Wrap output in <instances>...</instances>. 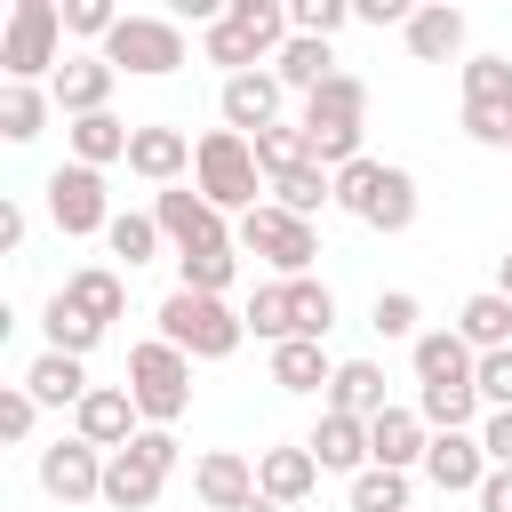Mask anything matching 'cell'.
Wrapping results in <instances>:
<instances>
[{"instance_id":"17","label":"cell","mask_w":512,"mask_h":512,"mask_svg":"<svg viewBox=\"0 0 512 512\" xmlns=\"http://www.w3.org/2000/svg\"><path fill=\"white\" fill-rule=\"evenodd\" d=\"M424 448H432V424H424V408H384V416H368V456L376 464H392V472H416L424 464Z\"/></svg>"},{"instance_id":"51","label":"cell","mask_w":512,"mask_h":512,"mask_svg":"<svg viewBox=\"0 0 512 512\" xmlns=\"http://www.w3.org/2000/svg\"><path fill=\"white\" fill-rule=\"evenodd\" d=\"M480 512H512V464H496L488 480H480V496H472Z\"/></svg>"},{"instance_id":"14","label":"cell","mask_w":512,"mask_h":512,"mask_svg":"<svg viewBox=\"0 0 512 512\" xmlns=\"http://www.w3.org/2000/svg\"><path fill=\"white\" fill-rule=\"evenodd\" d=\"M72 432H80V440H96V448L112 456V448H128V440L144 432V408H136V392H128V384H96V392L72 408Z\"/></svg>"},{"instance_id":"34","label":"cell","mask_w":512,"mask_h":512,"mask_svg":"<svg viewBox=\"0 0 512 512\" xmlns=\"http://www.w3.org/2000/svg\"><path fill=\"white\" fill-rule=\"evenodd\" d=\"M40 336H48V352H80V360H88V352L104 344V320H88V312L56 288V296H48V312H40Z\"/></svg>"},{"instance_id":"36","label":"cell","mask_w":512,"mask_h":512,"mask_svg":"<svg viewBox=\"0 0 512 512\" xmlns=\"http://www.w3.org/2000/svg\"><path fill=\"white\" fill-rule=\"evenodd\" d=\"M272 200H280L288 216H320V208L336 200V168H320V160H304V168H288V176H272Z\"/></svg>"},{"instance_id":"15","label":"cell","mask_w":512,"mask_h":512,"mask_svg":"<svg viewBox=\"0 0 512 512\" xmlns=\"http://www.w3.org/2000/svg\"><path fill=\"white\" fill-rule=\"evenodd\" d=\"M184 168H192V136L168 128V120H136V136H128V176H144V184L160 192V184H184Z\"/></svg>"},{"instance_id":"18","label":"cell","mask_w":512,"mask_h":512,"mask_svg":"<svg viewBox=\"0 0 512 512\" xmlns=\"http://www.w3.org/2000/svg\"><path fill=\"white\" fill-rule=\"evenodd\" d=\"M304 448L320 456V472H368V416H344V408H320V424L304 432Z\"/></svg>"},{"instance_id":"54","label":"cell","mask_w":512,"mask_h":512,"mask_svg":"<svg viewBox=\"0 0 512 512\" xmlns=\"http://www.w3.org/2000/svg\"><path fill=\"white\" fill-rule=\"evenodd\" d=\"M232 512H288V504H272V496L256 488V496H248V504H232Z\"/></svg>"},{"instance_id":"22","label":"cell","mask_w":512,"mask_h":512,"mask_svg":"<svg viewBox=\"0 0 512 512\" xmlns=\"http://www.w3.org/2000/svg\"><path fill=\"white\" fill-rule=\"evenodd\" d=\"M16 384H24V392H32L40 408H80V400L96 392V384H88V360H80V352H40V360H32V368H24Z\"/></svg>"},{"instance_id":"24","label":"cell","mask_w":512,"mask_h":512,"mask_svg":"<svg viewBox=\"0 0 512 512\" xmlns=\"http://www.w3.org/2000/svg\"><path fill=\"white\" fill-rule=\"evenodd\" d=\"M272 72H280V88L312 96V88H328L344 64H336V40H320V32H288V48L272 56Z\"/></svg>"},{"instance_id":"9","label":"cell","mask_w":512,"mask_h":512,"mask_svg":"<svg viewBox=\"0 0 512 512\" xmlns=\"http://www.w3.org/2000/svg\"><path fill=\"white\" fill-rule=\"evenodd\" d=\"M48 224L64 232V240H88V232H104L120 208H112V192H104V168H88V160H64L48 184Z\"/></svg>"},{"instance_id":"23","label":"cell","mask_w":512,"mask_h":512,"mask_svg":"<svg viewBox=\"0 0 512 512\" xmlns=\"http://www.w3.org/2000/svg\"><path fill=\"white\" fill-rule=\"evenodd\" d=\"M256 488H264L272 504H304V496L320 488V456H312L304 440H288V448H264V456H256Z\"/></svg>"},{"instance_id":"11","label":"cell","mask_w":512,"mask_h":512,"mask_svg":"<svg viewBox=\"0 0 512 512\" xmlns=\"http://www.w3.org/2000/svg\"><path fill=\"white\" fill-rule=\"evenodd\" d=\"M152 216H160V232H168V248H176V256L232 240V232H224V208H216L200 184H160V192H152Z\"/></svg>"},{"instance_id":"2","label":"cell","mask_w":512,"mask_h":512,"mask_svg":"<svg viewBox=\"0 0 512 512\" xmlns=\"http://www.w3.org/2000/svg\"><path fill=\"white\" fill-rule=\"evenodd\" d=\"M192 184L216 200V208H256L264 192H272V176H264V160H256V144L240 136V128H208L200 144H192Z\"/></svg>"},{"instance_id":"13","label":"cell","mask_w":512,"mask_h":512,"mask_svg":"<svg viewBox=\"0 0 512 512\" xmlns=\"http://www.w3.org/2000/svg\"><path fill=\"white\" fill-rule=\"evenodd\" d=\"M112 56L104 48H80V56H64L56 64V80H48V96H56V112L64 120H80V112H112Z\"/></svg>"},{"instance_id":"49","label":"cell","mask_w":512,"mask_h":512,"mask_svg":"<svg viewBox=\"0 0 512 512\" xmlns=\"http://www.w3.org/2000/svg\"><path fill=\"white\" fill-rule=\"evenodd\" d=\"M480 448H488V464H512V408H488V424H480Z\"/></svg>"},{"instance_id":"4","label":"cell","mask_w":512,"mask_h":512,"mask_svg":"<svg viewBox=\"0 0 512 512\" xmlns=\"http://www.w3.org/2000/svg\"><path fill=\"white\" fill-rule=\"evenodd\" d=\"M160 336H168L176 352H192V360H232V352H240V336H248V320H240L224 296L168 288V296H160Z\"/></svg>"},{"instance_id":"3","label":"cell","mask_w":512,"mask_h":512,"mask_svg":"<svg viewBox=\"0 0 512 512\" xmlns=\"http://www.w3.org/2000/svg\"><path fill=\"white\" fill-rule=\"evenodd\" d=\"M336 208H352L368 232H408V224H416V176L360 152V160L336 168Z\"/></svg>"},{"instance_id":"32","label":"cell","mask_w":512,"mask_h":512,"mask_svg":"<svg viewBox=\"0 0 512 512\" xmlns=\"http://www.w3.org/2000/svg\"><path fill=\"white\" fill-rule=\"evenodd\" d=\"M104 248L136 272V264H152V256L168 248V232H160V216H152V208H120V216L104 224Z\"/></svg>"},{"instance_id":"43","label":"cell","mask_w":512,"mask_h":512,"mask_svg":"<svg viewBox=\"0 0 512 512\" xmlns=\"http://www.w3.org/2000/svg\"><path fill=\"white\" fill-rule=\"evenodd\" d=\"M464 104H512V56H464Z\"/></svg>"},{"instance_id":"38","label":"cell","mask_w":512,"mask_h":512,"mask_svg":"<svg viewBox=\"0 0 512 512\" xmlns=\"http://www.w3.org/2000/svg\"><path fill=\"white\" fill-rule=\"evenodd\" d=\"M288 328H296V336H328V328H336V288L312 280V272L288 280Z\"/></svg>"},{"instance_id":"56","label":"cell","mask_w":512,"mask_h":512,"mask_svg":"<svg viewBox=\"0 0 512 512\" xmlns=\"http://www.w3.org/2000/svg\"><path fill=\"white\" fill-rule=\"evenodd\" d=\"M448 8H464V0H448Z\"/></svg>"},{"instance_id":"26","label":"cell","mask_w":512,"mask_h":512,"mask_svg":"<svg viewBox=\"0 0 512 512\" xmlns=\"http://www.w3.org/2000/svg\"><path fill=\"white\" fill-rule=\"evenodd\" d=\"M328 376H336V360L320 352V336H288V344H272V384H280V392L312 400V392H328Z\"/></svg>"},{"instance_id":"27","label":"cell","mask_w":512,"mask_h":512,"mask_svg":"<svg viewBox=\"0 0 512 512\" xmlns=\"http://www.w3.org/2000/svg\"><path fill=\"white\" fill-rule=\"evenodd\" d=\"M448 328H456L472 352H504V344H512V296H504V288H480V296H464V304H456V320H448Z\"/></svg>"},{"instance_id":"44","label":"cell","mask_w":512,"mask_h":512,"mask_svg":"<svg viewBox=\"0 0 512 512\" xmlns=\"http://www.w3.org/2000/svg\"><path fill=\"white\" fill-rule=\"evenodd\" d=\"M56 16H64L72 40H96V48H104V32H112L128 8H120V0H56Z\"/></svg>"},{"instance_id":"42","label":"cell","mask_w":512,"mask_h":512,"mask_svg":"<svg viewBox=\"0 0 512 512\" xmlns=\"http://www.w3.org/2000/svg\"><path fill=\"white\" fill-rule=\"evenodd\" d=\"M416 320H424V304H416L408 288H376V304H368V328H376V336H408V344H416V336H424Z\"/></svg>"},{"instance_id":"8","label":"cell","mask_w":512,"mask_h":512,"mask_svg":"<svg viewBox=\"0 0 512 512\" xmlns=\"http://www.w3.org/2000/svg\"><path fill=\"white\" fill-rule=\"evenodd\" d=\"M104 56L112 72H136V80H168L184 64V24L176 16H120L104 32Z\"/></svg>"},{"instance_id":"29","label":"cell","mask_w":512,"mask_h":512,"mask_svg":"<svg viewBox=\"0 0 512 512\" xmlns=\"http://www.w3.org/2000/svg\"><path fill=\"white\" fill-rule=\"evenodd\" d=\"M328 408H344V416H384V408H392V400H384V368H376V360H336Z\"/></svg>"},{"instance_id":"28","label":"cell","mask_w":512,"mask_h":512,"mask_svg":"<svg viewBox=\"0 0 512 512\" xmlns=\"http://www.w3.org/2000/svg\"><path fill=\"white\" fill-rule=\"evenodd\" d=\"M128 120L120 112H80V120H64V144H72V160H88V168H112V160H128Z\"/></svg>"},{"instance_id":"53","label":"cell","mask_w":512,"mask_h":512,"mask_svg":"<svg viewBox=\"0 0 512 512\" xmlns=\"http://www.w3.org/2000/svg\"><path fill=\"white\" fill-rule=\"evenodd\" d=\"M160 8H168L176 24H184V16H192V24H216V16L232 8V0H160Z\"/></svg>"},{"instance_id":"31","label":"cell","mask_w":512,"mask_h":512,"mask_svg":"<svg viewBox=\"0 0 512 512\" xmlns=\"http://www.w3.org/2000/svg\"><path fill=\"white\" fill-rule=\"evenodd\" d=\"M48 112H56V96H48L40 80H8V88H0V136H8V144H32V136L48 128Z\"/></svg>"},{"instance_id":"30","label":"cell","mask_w":512,"mask_h":512,"mask_svg":"<svg viewBox=\"0 0 512 512\" xmlns=\"http://www.w3.org/2000/svg\"><path fill=\"white\" fill-rule=\"evenodd\" d=\"M320 120L368 128V80H360V72H336L328 88H312V96H304V128H320Z\"/></svg>"},{"instance_id":"10","label":"cell","mask_w":512,"mask_h":512,"mask_svg":"<svg viewBox=\"0 0 512 512\" xmlns=\"http://www.w3.org/2000/svg\"><path fill=\"white\" fill-rule=\"evenodd\" d=\"M32 472H40V496H56V504H96V496H104V448L80 440V432L48 440Z\"/></svg>"},{"instance_id":"40","label":"cell","mask_w":512,"mask_h":512,"mask_svg":"<svg viewBox=\"0 0 512 512\" xmlns=\"http://www.w3.org/2000/svg\"><path fill=\"white\" fill-rule=\"evenodd\" d=\"M240 320H248V336H264V344H288L296 328H288V280H264L248 304H240Z\"/></svg>"},{"instance_id":"12","label":"cell","mask_w":512,"mask_h":512,"mask_svg":"<svg viewBox=\"0 0 512 512\" xmlns=\"http://www.w3.org/2000/svg\"><path fill=\"white\" fill-rule=\"evenodd\" d=\"M440 496H480V480L496 472L488 464V448H480V432H432V448H424V464H416Z\"/></svg>"},{"instance_id":"46","label":"cell","mask_w":512,"mask_h":512,"mask_svg":"<svg viewBox=\"0 0 512 512\" xmlns=\"http://www.w3.org/2000/svg\"><path fill=\"white\" fill-rule=\"evenodd\" d=\"M344 16H352V0H288V24L296 32H320V40H336Z\"/></svg>"},{"instance_id":"57","label":"cell","mask_w":512,"mask_h":512,"mask_svg":"<svg viewBox=\"0 0 512 512\" xmlns=\"http://www.w3.org/2000/svg\"><path fill=\"white\" fill-rule=\"evenodd\" d=\"M408 512H416V504H408Z\"/></svg>"},{"instance_id":"41","label":"cell","mask_w":512,"mask_h":512,"mask_svg":"<svg viewBox=\"0 0 512 512\" xmlns=\"http://www.w3.org/2000/svg\"><path fill=\"white\" fill-rule=\"evenodd\" d=\"M352 512H408V472H392V464L352 472Z\"/></svg>"},{"instance_id":"16","label":"cell","mask_w":512,"mask_h":512,"mask_svg":"<svg viewBox=\"0 0 512 512\" xmlns=\"http://www.w3.org/2000/svg\"><path fill=\"white\" fill-rule=\"evenodd\" d=\"M280 72H232L224 80V96H216V112H224V128H240V136H264L272 120H280Z\"/></svg>"},{"instance_id":"45","label":"cell","mask_w":512,"mask_h":512,"mask_svg":"<svg viewBox=\"0 0 512 512\" xmlns=\"http://www.w3.org/2000/svg\"><path fill=\"white\" fill-rule=\"evenodd\" d=\"M464 136L488 152H512V104H464Z\"/></svg>"},{"instance_id":"19","label":"cell","mask_w":512,"mask_h":512,"mask_svg":"<svg viewBox=\"0 0 512 512\" xmlns=\"http://www.w3.org/2000/svg\"><path fill=\"white\" fill-rule=\"evenodd\" d=\"M192 496H200V512H232V504L256 496V464H248L240 448H208V456L192 464Z\"/></svg>"},{"instance_id":"21","label":"cell","mask_w":512,"mask_h":512,"mask_svg":"<svg viewBox=\"0 0 512 512\" xmlns=\"http://www.w3.org/2000/svg\"><path fill=\"white\" fill-rule=\"evenodd\" d=\"M408 360H416V384H472V376H480V352H472L456 328H424V336L408 344Z\"/></svg>"},{"instance_id":"20","label":"cell","mask_w":512,"mask_h":512,"mask_svg":"<svg viewBox=\"0 0 512 512\" xmlns=\"http://www.w3.org/2000/svg\"><path fill=\"white\" fill-rule=\"evenodd\" d=\"M400 40H408V56H416V64H456V56H464V8L424 0V8L400 24Z\"/></svg>"},{"instance_id":"25","label":"cell","mask_w":512,"mask_h":512,"mask_svg":"<svg viewBox=\"0 0 512 512\" xmlns=\"http://www.w3.org/2000/svg\"><path fill=\"white\" fill-rule=\"evenodd\" d=\"M160 480H168V472L144 464L136 448H112V456H104V504H112V512H152V504H160Z\"/></svg>"},{"instance_id":"58","label":"cell","mask_w":512,"mask_h":512,"mask_svg":"<svg viewBox=\"0 0 512 512\" xmlns=\"http://www.w3.org/2000/svg\"><path fill=\"white\" fill-rule=\"evenodd\" d=\"M8 8H16V0H8Z\"/></svg>"},{"instance_id":"48","label":"cell","mask_w":512,"mask_h":512,"mask_svg":"<svg viewBox=\"0 0 512 512\" xmlns=\"http://www.w3.org/2000/svg\"><path fill=\"white\" fill-rule=\"evenodd\" d=\"M472 384H480L488 408H512V344H504V352H480V376H472Z\"/></svg>"},{"instance_id":"50","label":"cell","mask_w":512,"mask_h":512,"mask_svg":"<svg viewBox=\"0 0 512 512\" xmlns=\"http://www.w3.org/2000/svg\"><path fill=\"white\" fill-rule=\"evenodd\" d=\"M416 8H424V0H352V16H360V24H376V32H384V24H408Z\"/></svg>"},{"instance_id":"52","label":"cell","mask_w":512,"mask_h":512,"mask_svg":"<svg viewBox=\"0 0 512 512\" xmlns=\"http://www.w3.org/2000/svg\"><path fill=\"white\" fill-rule=\"evenodd\" d=\"M24 232H32V216H24V200H8V208H0V248L16 256V248H24Z\"/></svg>"},{"instance_id":"5","label":"cell","mask_w":512,"mask_h":512,"mask_svg":"<svg viewBox=\"0 0 512 512\" xmlns=\"http://www.w3.org/2000/svg\"><path fill=\"white\" fill-rule=\"evenodd\" d=\"M248 256H264L280 280H304L312 272V256H320V232H312V216H288L280 200H256L248 216H240V232H232Z\"/></svg>"},{"instance_id":"7","label":"cell","mask_w":512,"mask_h":512,"mask_svg":"<svg viewBox=\"0 0 512 512\" xmlns=\"http://www.w3.org/2000/svg\"><path fill=\"white\" fill-rule=\"evenodd\" d=\"M56 64H64V16H56V0H16L8 8V32H0V72L8 80H56Z\"/></svg>"},{"instance_id":"39","label":"cell","mask_w":512,"mask_h":512,"mask_svg":"<svg viewBox=\"0 0 512 512\" xmlns=\"http://www.w3.org/2000/svg\"><path fill=\"white\" fill-rule=\"evenodd\" d=\"M256 144V160H264V176H288V168H304L312 160V136H304V120H272L264 136H248Z\"/></svg>"},{"instance_id":"33","label":"cell","mask_w":512,"mask_h":512,"mask_svg":"<svg viewBox=\"0 0 512 512\" xmlns=\"http://www.w3.org/2000/svg\"><path fill=\"white\" fill-rule=\"evenodd\" d=\"M64 296H72V304H80L88 320H104V328H112V320L128 312V280H120L112 264H80V272L64 280Z\"/></svg>"},{"instance_id":"35","label":"cell","mask_w":512,"mask_h":512,"mask_svg":"<svg viewBox=\"0 0 512 512\" xmlns=\"http://www.w3.org/2000/svg\"><path fill=\"white\" fill-rule=\"evenodd\" d=\"M232 280H240V240H216V248H192V256H176V288L224 296Z\"/></svg>"},{"instance_id":"55","label":"cell","mask_w":512,"mask_h":512,"mask_svg":"<svg viewBox=\"0 0 512 512\" xmlns=\"http://www.w3.org/2000/svg\"><path fill=\"white\" fill-rule=\"evenodd\" d=\"M496 288H504V296H512V248H504V256H496Z\"/></svg>"},{"instance_id":"47","label":"cell","mask_w":512,"mask_h":512,"mask_svg":"<svg viewBox=\"0 0 512 512\" xmlns=\"http://www.w3.org/2000/svg\"><path fill=\"white\" fill-rule=\"evenodd\" d=\"M32 424H40V400H32L24 384H8V392H0V440H16V448H24V440H32Z\"/></svg>"},{"instance_id":"6","label":"cell","mask_w":512,"mask_h":512,"mask_svg":"<svg viewBox=\"0 0 512 512\" xmlns=\"http://www.w3.org/2000/svg\"><path fill=\"white\" fill-rule=\"evenodd\" d=\"M128 392H136L144 424H176V416L192 408V352H176L168 336L136 344V352H128Z\"/></svg>"},{"instance_id":"37","label":"cell","mask_w":512,"mask_h":512,"mask_svg":"<svg viewBox=\"0 0 512 512\" xmlns=\"http://www.w3.org/2000/svg\"><path fill=\"white\" fill-rule=\"evenodd\" d=\"M416 408L432 432H472L480 416V384H416Z\"/></svg>"},{"instance_id":"1","label":"cell","mask_w":512,"mask_h":512,"mask_svg":"<svg viewBox=\"0 0 512 512\" xmlns=\"http://www.w3.org/2000/svg\"><path fill=\"white\" fill-rule=\"evenodd\" d=\"M288 0H232L208 32H200V56L208 64H224V80L232 72H256V64H272L280 48H288Z\"/></svg>"}]
</instances>
